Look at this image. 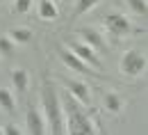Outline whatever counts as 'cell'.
<instances>
[{"label": "cell", "instance_id": "1", "mask_svg": "<svg viewBox=\"0 0 148 135\" xmlns=\"http://www.w3.org/2000/svg\"><path fill=\"white\" fill-rule=\"evenodd\" d=\"M59 101H62V112H64V126H66V133H71V135L100 133V126L96 124V119L84 112L82 103H80L69 89L59 96Z\"/></svg>", "mask_w": 148, "mask_h": 135}, {"label": "cell", "instance_id": "9", "mask_svg": "<svg viewBox=\"0 0 148 135\" xmlns=\"http://www.w3.org/2000/svg\"><path fill=\"white\" fill-rule=\"evenodd\" d=\"M64 85H66V89H69L82 105H89V103H91V89H89L87 82H82V80H66Z\"/></svg>", "mask_w": 148, "mask_h": 135}, {"label": "cell", "instance_id": "20", "mask_svg": "<svg viewBox=\"0 0 148 135\" xmlns=\"http://www.w3.org/2000/svg\"><path fill=\"white\" fill-rule=\"evenodd\" d=\"M0 135H2V128H0Z\"/></svg>", "mask_w": 148, "mask_h": 135}, {"label": "cell", "instance_id": "13", "mask_svg": "<svg viewBox=\"0 0 148 135\" xmlns=\"http://www.w3.org/2000/svg\"><path fill=\"white\" fill-rule=\"evenodd\" d=\"M0 108H2L5 112H9V115H14V110H16L14 94H12L7 87H0Z\"/></svg>", "mask_w": 148, "mask_h": 135}, {"label": "cell", "instance_id": "21", "mask_svg": "<svg viewBox=\"0 0 148 135\" xmlns=\"http://www.w3.org/2000/svg\"><path fill=\"white\" fill-rule=\"evenodd\" d=\"M0 2H5V0H0Z\"/></svg>", "mask_w": 148, "mask_h": 135}, {"label": "cell", "instance_id": "7", "mask_svg": "<svg viewBox=\"0 0 148 135\" xmlns=\"http://www.w3.org/2000/svg\"><path fill=\"white\" fill-rule=\"evenodd\" d=\"M75 37L80 39V41H84L89 48H93L98 55H103V53H107V51H110V48H107V41H105V37H103V35H100V30H96V28L84 25V28L75 30Z\"/></svg>", "mask_w": 148, "mask_h": 135}, {"label": "cell", "instance_id": "5", "mask_svg": "<svg viewBox=\"0 0 148 135\" xmlns=\"http://www.w3.org/2000/svg\"><path fill=\"white\" fill-rule=\"evenodd\" d=\"M59 60L64 62V66H69L71 71H77V73H82V76H89V78H105L100 71H96V69H91L87 62H82V60L77 57L73 51H69L64 44L59 46Z\"/></svg>", "mask_w": 148, "mask_h": 135}, {"label": "cell", "instance_id": "10", "mask_svg": "<svg viewBox=\"0 0 148 135\" xmlns=\"http://www.w3.org/2000/svg\"><path fill=\"white\" fill-rule=\"evenodd\" d=\"M103 103H105V110L112 112V115H119V112L123 110V105H125L123 96L116 94V92H107V94L103 96Z\"/></svg>", "mask_w": 148, "mask_h": 135}, {"label": "cell", "instance_id": "12", "mask_svg": "<svg viewBox=\"0 0 148 135\" xmlns=\"http://www.w3.org/2000/svg\"><path fill=\"white\" fill-rule=\"evenodd\" d=\"M12 82H14V87H16V92H25L27 89V85H30V73L25 71V69H14L12 71Z\"/></svg>", "mask_w": 148, "mask_h": 135}, {"label": "cell", "instance_id": "16", "mask_svg": "<svg viewBox=\"0 0 148 135\" xmlns=\"http://www.w3.org/2000/svg\"><path fill=\"white\" fill-rule=\"evenodd\" d=\"M98 2H100V0H75V12H73V16H82V14L91 12Z\"/></svg>", "mask_w": 148, "mask_h": 135}, {"label": "cell", "instance_id": "2", "mask_svg": "<svg viewBox=\"0 0 148 135\" xmlns=\"http://www.w3.org/2000/svg\"><path fill=\"white\" fill-rule=\"evenodd\" d=\"M39 103H41V115L46 119V128L53 135H64L66 126H64V112H62V101H59V92H57L55 82L50 78H43L41 89H39Z\"/></svg>", "mask_w": 148, "mask_h": 135}, {"label": "cell", "instance_id": "8", "mask_svg": "<svg viewBox=\"0 0 148 135\" xmlns=\"http://www.w3.org/2000/svg\"><path fill=\"white\" fill-rule=\"evenodd\" d=\"M25 133H30V135L48 133V128H46V119H43V115H41V110L34 108L32 103H30L27 110H25Z\"/></svg>", "mask_w": 148, "mask_h": 135}, {"label": "cell", "instance_id": "6", "mask_svg": "<svg viewBox=\"0 0 148 135\" xmlns=\"http://www.w3.org/2000/svg\"><path fill=\"white\" fill-rule=\"evenodd\" d=\"M103 25L107 28V32H110L114 39H123L128 37L130 32H132V23L125 14H119V12H112L107 14L105 19H103Z\"/></svg>", "mask_w": 148, "mask_h": 135}, {"label": "cell", "instance_id": "15", "mask_svg": "<svg viewBox=\"0 0 148 135\" xmlns=\"http://www.w3.org/2000/svg\"><path fill=\"white\" fill-rule=\"evenodd\" d=\"M125 5H128V9L132 14H137V16H146L148 12V2L146 0H123Z\"/></svg>", "mask_w": 148, "mask_h": 135}, {"label": "cell", "instance_id": "17", "mask_svg": "<svg viewBox=\"0 0 148 135\" xmlns=\"http://www.w3.org/2000/svg\"><path fill=\"white\" fill-rule=\"evenodd\" d=\"M14 48H16V44H14L12 39H9V37H2V35H0V55L9 57V55L14 53Z\"/></svg>", "mask_w": 148, "mask_h": 135}, {"label": "cell", "instance_id": "11", "mask_svg": "<svg viewBox=\"0 0 148 135\" xmlns=\"http://www.w3.org/2000/svg\"><path fill=\"white\" fill-rule=\"evenodd\" d=\"M39 16L43 21H55L59 16V9H57L55 0H39Z\"/></svg>", "mask_w": 148, "mask_h": 135}, {"label": "cell", "instance_id": "4", "mask_svg": "<svg viewBox=\"0 0 148 135\" xmlns=\"http://www.w3.org/2000/svg\"><path fill=\"white\" fill-rule=\"evenodd\" d=\"M64 46H66L69 51H73L82 62H87L91 69H96V71H100V73H103V60H100V55H98L93 48H89L84 41H80L77 37H73V39H69Z\"/></svg>", "mask_w": 148, "mask_h": 135}, {"label": "cell", "instance_id": "14", "mask_svg": "<svg viewBox=\"0 0 148 135\" xmlns=\"http://www.w3.org/2000/svg\"><path fill=\"white\" fill-rule=\"evenodd\" d=\"M9 39L14 44H30L32 41V30L30 28H14V30H9Z\"/></svg>", "mask_w": 148, "mask_h": 135}, {"label": "cell", "instance_id": "3", "mask_svg": "<svg viewBox=\"0 0 148 135\" xmlns=\"http://www.w3.org/2000/svg\"><path fill=\"white\" fill-rule=\"evenodd\" d=\"M119 69L121 73L128 78H137L146 71V55L137 48H130L121 55V62H119Z\"/></svg>", "mask_w": 148, "mask_h": 135}, {"label": "cell", "instance_id": "19", "mask_svg": "<svg viewBox=\"0 0 148 135\" xmlns=\"http://www.w3.org/2000/svg\"><path fill=\"white\" fill-rule=\"evenodd\" d=\"M2 133H5V135H21V128H18V126H14V124H7V126L2 128Z\"/></svg>", "mask_w": 148, "mask_h": 135}, {"label": "cell", "instance_id": "18", "mask_svg": "<svg viewBox=\"0 0 148 135\" xmlns=\"http://www.w3.org/2000/svg\"><path fill=\"white\" fill-rule=\"evenodd\" d=\"M32 7V0H14V14H27Z\"/></svg>", "mask_w": 148, "mask_h": 135}]
</instances>
